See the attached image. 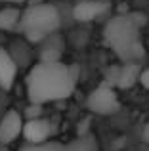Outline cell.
Wrapping results in <instances>:
<instances>
[{
  "mask_svg": "<svg viewBox=\"0 0 149 151\" xmlns=\"http://www.w3.org/2000/svg\"><path fill=\"white\" fill-rule=\"evenodd\" d=\"M77 88V73L74 67L57 61H44L40 59L29 69L25 77V90L29 103H44L59 101L73 96Z\"/></svg>",
  "mask_w": 149,
  "mask_h": 151,
  "instance_id": "obj_1",
  "label": "cell"
},
{
  "mask_svg": "<svg viewBox=\"0 0 149 151\" xmlns=\"http://www.w3.org/2000/svg\"><path fill=\"white\" fill-rule=\"evenodd\" d=\"M103 38L122 63H140L145 55L142 42V21L136 15H117L109 19Z\"/></svg>",
  "mask_w": 149,
  "mask_h": 151,
  "instance_id": "obj_2",
  "label": "cell"
},
{
  "mask_svg": "<svg viewBox=\"0 0 149 151\" xmlns=\"http://www.w3.org/2000/svg\"><path fill=\"white\" fill-rule=\"evenodd\" d=\"M59 12L52 4H33L21 14L19 31L29 42H44L59 29Z\"/></svg>",
  "mask_w": 149,
  "mask_h": 151,
  "instance_id": "obj_3",
  "label": "cell"
},
{
  "mask_svg": "<svg viewBox=\"0 0 149 151\" xmlns=\"http://www.w3.org/2000/svg\"><path fill=\"white\" fill-rule=\"evenodd\" d=\"M86 107L96 115H113L120 109V101L117 96V88L111 82L103 81L97 84L86 98Z\"/></svg>",
  "mask_w": 149,
  "mask_h": 151,
  "instance_id": "obj_4",
  "label": "cell"
},
{
  "mask_svg": "<svg viewBox=\"0 0 149 151\" xmlns=\"http://www.w3.org/2000/svg\"><path fill=\"white\" fill-rule=\"evenodd\" d=\"M57 132V124L54 121L46 117H34V119H27L25 126H23V138L27 144H46L52 142L54 136Z\"/></svg>",
  "mask_w": 149,
  "mask_h": 151,
  "instance_id": "obj_5",
  "label": "cell"
},
{
  "mask_svg": "<svg viewBox=\"0 0 149 151\" xmlns=\"http://www.w3.org/2000/svg\"><path fill=\"white\" fill-rule=\"evenodd\" d=\"M25 117L15 109H8L0 117V144H14L19 136H23Z\"/></svg>",
  "mask_w": 149,
  "mask_h": 151,
  "instance_id": "obj_6",
  "label": "cell"
},
{
  "mask_svg": "<svg viewBox=\"0 0 149 151\" xmlns=\"http://www.w3.org/2000/svg\"><path fill=\"white\" fill-rule=\"evenodd\" d=\"M109 71L113 73V77H107L105 81L111 82L115 88H130L136 81L140 82V75H142L140 63H122L119 67H111Z\"/></svg>",
  "mask_w": 149,
  "mask_h": 151,
  "instance_id": "obj_7",
  "label": "cell"
},
{
  "mask_svg": "<svg viewBox=\"0 0 149 151\" xmlns=\"http://www.w3.org/2000/svg\"><path fill=\"white\" fill-rule=\"evenodd\" d=\"M17 59L11 55L8 48H0V88L4 92L11 90L15 78H17Z\"/></svg>",
  "mask_w": 149,
  "mask_h": 151,
  "instance_id": "obj_8",
  "label": "cell"
},
{
  "mask_svg": "<svg viewBox=\"0 0 149 151\" xmlns=\"http://www.w3.org/2000/svg\"><path fill=\"white\" fill-rule=\"evenodd\" d=\"M107 10H109L107 0H84V2L74 6L73 15L78 21H94V19L101 17Z\"/></svg>",
  "mask_w": 149,
  "mask_h": 151,
  "instance_id": "obj_9",
  "label": "cell"
},
{
  "mask_svg": "<svg viewBox=\"0 0 149 151\" xmlns=\"http://www.w3.org/2000/svg\"><path fill=\"white\" fill-rule=\"evenodd\" d=\"M21 14H23V10H19V8H15V6L2 8V10H0V31L8 33V31L19 29Z\"/></svg>",
  "mask_w": 149,
  "mask_h": 151,
  "instance_id": "obj_10",
  "label": "cell"
},
{
  "mask_svg": "<svg viewBox=\"0 0 149 151\" xmlns=\"http://www.w3.org/2000/svg\"><path fill=\"white\" fill-rule=\"evenodd\" d=\"M63 151H100L94 136H78L63 145Z\"/></svg>",
  "mask_w": 149,
  "mask_h": 151,
  "instance_id": "obj_11",
  "label": "cell"
},
{
  "mask_svg": "<svg viewBox=\"0 0 149 151\" xmlns=\"http://www.w3.org/2000/svg\"><path fill=\"white\" fill-rule=\"evenodd\" d=\"M63 145L65 144L52 140V142H46V144H25L19 151H63Z\"/></svg>",
  "mask_w": 149,
  "mask_h": 151,
  "instance_id": "obj_12",
  "label": "cell"
},
{
  "mask_svg": "<svg viewBox=\"0 0 149 151\" xmlns=\"http://www.w3.org/2000/svg\"><path fill=\"white\" fill-rule=\"evenodd\" d=\"M140 84L149 92V69H142V75H140Z\"/></svg>",
  "mask_w": 149,
  "mask_h": 151,
  "instance_id": "obj_13",
  "label": "cell"
},
{
  "mask_svg": "<svg viewBox=\"0 0 149 151\" xmlns=\"http://www.w3.org/2000/svg\"><path fill=\"white\" fill-rule=\"evenodd\" d=\"M143 140L149 142V124H145V128H143Z\"/></svg>",
  "mask_w": 149,
  "mask_h": 151,
  "instance_id": "obj_14",
  "label": "cell"
},
{
  "mask_svg": "<svg viewBox=\"0 0 149 151\" xmlns=\"http://www.w3.org/2000/svg\"><path fill=\"white\" fill-rule=\"evenodd\" d=\"M0 2H10V4H17V2H23V0H0Z\"/></svg>",
  "mask_w": 149,
  "mask_h": 151,
  "instance_id": "obj_15",
  "label": "cell"
},
{
  "mask_svg": "<svg viewBox=\"0 0 149 151\" xmlns=\"http://www.w3.org/2000/svg\"><path fill=\"white\" fill-rule=\"evenodd\" d=\"M0 117H2V105H0Z\"/></svg>",
  "mask_w": 149,
  "mask_h": 151,
  "instance_id": "obj_16",
  "label": "cell"
},
{
  "mask_svg": "<svg viewBox=\"0 0 149 151\" xmlns=\"http://www.w3.org/2000/svg\"><path fill=\"white\" fill-rule=\"evenodd\" d=\"M147 151H149V149H147Z\"/></svg>",
  "mask_w": 149,
  "mask_h": 151,
  "instance_id": "obj_17",
  "label": "cell"
}]
</instances>
